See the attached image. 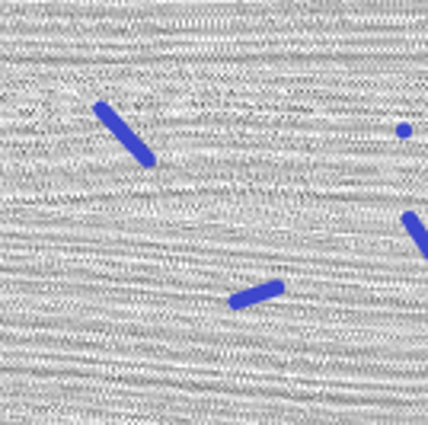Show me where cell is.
<instances>
[{"instance_id": "cell-1", "label": "cell", "mask_w": 428, "mask_h": 425, "mask_svg": "<svg viewBox=\"0 0 428 425\" xmlns=\"http://www.w3.org/2000/svg\"><path fill=\"white\" fill-rule=\"evenodd\" d=\"M93 115H96V118H99L102 125H106L109 131H115V138L122 141L125 147H128V150H131L134 157L141 160L144 166H153V163H157V157H153L150 150H147V147L141 144V138H138V134H134V131L128 128L125 122H122V118H118V115L112 112V106H106V103H93Z\"/></svg>"}]
</instances>
